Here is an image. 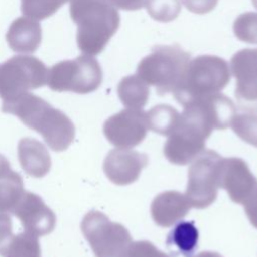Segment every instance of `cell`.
<instances>
[{
	"label": "cell",
	"mask_w": 257,
	"mask_h": 257,
	"mask_svg": "<svg viewBox=\"0 0 257 257\" xmlns=\"http://www.w3.org/2000/svg\"><path fill=\"white\" fill-rule=\"evenodd\" d=\"M80 227L95 257H128L133 240L121 224L110 221L101 212L90 211Z\"/></svg>",
	"instance_id": "5"
},
{
	"label": "cell",
	"mask_w": 257,
	"mask_h": 257,
	"mask_svg": "<svg viewBox=\"0 0 257 257\" xmlns=\"http://www.w3.org/2000/svg\"><path fill=\"white\" fill-rule=\"evenodd\" d=\"M189 52L179 45H158L138 64L137 75L159 95L173 92L189 61Z\"/></svg>",
	"instance_id": "4"
},
{
	"label": "cell",
	"mask_w": 257,
	"mask_h": 257,
	"mask_svg": "<svg viewBox=\"0 0 257 257\" xmlns=\"http://www.w3.org/2000/svg\"><path fill=\"white\" fill-rule=\"evenodd\" d=\"M148 128L162 136H170L180 119L179 111L169 104H157L146 112Z\"/></svg>",
	"instance_id": "21"
},
{
	"label": "cell",
	"mask_w": 257,
	"mask_h": 257,
	"mask_svg": "<svg viewBox=\"0 0 257 257\" xmlns=\"http://www.w3.org/2000/svg\"><path fill=\"white\" fill-rule=\"evenodd\" d=\"M148 163L149 159L146 154L133 149L116 148L106 155L103 162V172L113 184L125 186L139 179Z\"/></svg>",
	"instance_id": "15"
},
{
	"label": "cell",
	"mask_w": 257,
	"mask_h": 257,
	"mask_svg": "<svg viewBox=\"0 0 257 257\" xmlns=\"http://www.w3.org/2000/svg\"><path fill=\"white\" fill-rule=\"evenodd\" d=\"M231 127L242 141L257 148V112L236 114Z\"/></svg>",
	"instance_id": "26"
},
{
	"label": "cell",
	"mask_w": 257,
	"mask_h": 257,
	"mask_svg": "<svg viewBox=\"0 0 257 257\" xmlns=\"http://www.w3.org/2000/svg\"><path fill=\"white\" fill-rule=\"evenodd\" d=\"M117 95L126 108L142 109L149 100L150 86L137 74L127 75L117 84Z\"/></svg>",
	"instance_id": "20"
},
{
	"label": "cell",
	"mask_w": 257,
	"mask_h": 257,
	"mask_svg": "<svg viewBox=\"0 0 257 257\" xmlns=\"http://www.w3.org/2000/svg\"><path fill=\"white\" fill-rule=\"evenodd\" d=\"M219 186L228 193L234 203L244 204L257 190V179L241 158H222Z\"/></svg>",
	"instance_id": "13"
},
{
	"label": "cell",
	"mask_w": 257,
	"mask_h": 257,
	"mask_svg": "<svg viewBox=\"0 0 257 257\" xmlns=\"http://www.w3.org/2000/svg\"><path fill=\"white\" fill-rule=\"evenodd\" d=\"M70 0H21V11L29 18L41 20L54 14Z\"/></svg>",
	"instance_id": "25"
},
{
	"label": "cell",
	"mask_w": 257,
	"mask_h": 257,
	"mask_svg": "<svg viewBox=\"0 0 257 257\" xmlns=\"http://www.w3.org/2000/svg\"><path fill=\"white\" fill-rule=\"evenodd\" d=\"M245 213L250 223L257 229V190L243 204Z\"/></svg>",
	"instance_id": "31"
},
{
	"label": "cell",
	"mask_w": 257,
	"mask_h": 257,
	"mask_svg": "<svg viewBox=\"0 0 257 257\" xmlns=\"http://www.w3.org/2000/svg\"><path fill=\"white\" fill-rule=\"evenodd\" d=\"M48 70L38 58L17 55L0 64V97L3 101L44 86Z\"/></svg>",
	"instance_id": "7"
},
{
	"label": "cell",
	"mask_w": 257,
	"mask_h": 257,
	"mask_svg": "<svg viewBox=\"0 0 257 257\" xmlns=\"http://www.w3.org/2000/svg\"><path fill=\"white\" fill-rule=\"evenodd\" d=\"M12 170L10 168V164L8 160L3 155H0V178L7 175Z\"/></svg>",
	"instance_id": "33"
},
{
	"label": "cell",
	"mask_w": 257,
	"mask_h": 257,
	"mask_svg": "<svg viewBox=\"0 0 257 257\" xmlns=\"http://www.w3.org/2000/svg\"><path fill=\"white\" fill-rule=\"evenodd\" d=\"M195 257H222L219 253L217 252H212V251H205V252H201L198 255H196Z\"/></svg>",
	"instance_id": "34"
},
{
	"label": "cell",
	"mask_w": 257,
	"mask_h": 257,
	"mask_svg": "<svg viewBox=\"0 0 257 257\" xmlns=\"http://www.w3.org/2000/svg\"><path fill=\"white\" fill-rule=\"evenodd\" d=\"M1 257H41L38 237L27 232L13 235L0 248Z\"/></svg>",
	"instance_id": "22"
},
{
	"label": "cell",
	"mask_w": 257,
	"mask_h": 257,
	"mask_svg": "<svg viewBox=\"0 0 257 257\" xmlns=\"http://www.w3.org/2000/svg\"><path fill=\"white\" fill-rule=\"evenodd\" d=\"M191 208L185 194L178 191H166L153 200L151 215L158 226L166 228L182 220Z\"/></svg>",
	"instance_id": "16"
},
{
	"label": "cell",
	"mask_w": 257,
	"mask_h": 257,
	"mask_svg": "<svg viewBox=\"0 0 257 257\" xmlns=\"http://www.w3.org/2000/svg\"><path fill=\"white\" fill-rule=\"evenodd\" d=\"M128 257H171L159 250L152 242L137 241L133 242L128 251Z\"/></svg>",
	"instance_id": "28"
},
{
	"label": "cell",
	"mask_w": 257,
	"mask_h": 257,
	"mask_svg": "<svg viewBox=\"0 0 257 257\" xmlns=\"http://www.w3.org/2000/svg\"><path fill=\"white\" fill-rule=\"evenodd\" d=\"M148 123L143 109L125 108L109 116L103 124V134L116 148L132 149L147 136Z\"/></svg>",
	"instance_id": "11"
},
{
	"label": "cell",
	"mask_w": 257,
	"mask_h": 257,
	"mask_svg": "<svg viewBox=\"0 0 257 257\" xmlns=\"http://www.w3.org/2000/svg\"><path fill=\"white\" fill-rule=\"evenodd\" d=\"M252 4H253V6L257 9V0H252Z\"/></svg>",
	"instance_id": "35"
},
{
	"label": "cell",
	"mask_w": 257,
	"mask_h": 257,
	"mask_svg": "<svg viewBox=\"0 0 257 257\" xmlns=\"http://www.w3.org/2000/svg\"><path fill=\"white\" fill-rule=\"evenodd\" d=\"M230 80V65L225 59L211 54L199 55L189 61L173 94L184 106L221 92Z\"/></svg>",
	"instance_id": "3"
},
{
	"label": "cell",
	"mask_w": 257,
	"mask_h": 257,
	"mask_svg": "<svg viewBox=\"0 0 257 257\" xmlns=\"http://www.w3.org/2000/svg\"><path fill=\"white\" fill-rule=\"evenodd\" d=\"M218 1L219 0H182V3L190 12L203 15L214 10Z\"/></svg>",
	"instance_id": "29"
},
{
	"label": "cell",
	"mask_w": 257,
	"mask_h": 257,
	"mask_svg": "<svg viewBox=\"0 0 257 257\" xmlns=\"http://www.w3.org/2000/svg\"><path fill=\"white\" fill-rule=\"evenodd\" d=\"M236 106L231 98L219 92L184 105L180 117L210 137L214 130L231 126Z\"/></svg>",
	"instance_id": "9"
},
{
	"label": "cell",
	"mask_w": 257,
	"mask_h": 257,
	"mask_svg": "<svg viewBox=\"0 0 257 257\" xmlns=\"http://www.w3.org/2000/svg\"><path fill=\"white\" fill-rule=\"evenodd\" d=\"M25 192L21 176L11 171L0 178V211L12 213Z\"/></svg>",
	"instance_id": "23"
},
{
	"label": "cell",
	"mask_w": 257,
	"mask_h": 257,
	"mask_svg": "<svg viewBox=\"0 0 257 257\" xmlns=\"http://www.w3.org/2000/svg\"><path fill=\"white\" fill-rule=\"evenodd\" d=\"M102 81L98 61L90 55L54 64L48 70L47 84L54 91H72L85 94L96 90Z\"/></svg>",
	"instance_id": "6"
},
{
	"label": "cell",
	"mask_w": 257,
	"mask_h": 257,
	"mask_svg": "<svg viewBox=\"0 0 257 257\" xmlns=\"http://www.w3.org/2000/svg\"><path fill=\"white\" fill-rule=\"evenodd\" d=\"M2 111L16 115L26 126L40 134L53 151L66 150L74 139L75 127L70 118L33 93L26 92L3 101Z\"/></svg>",
	"instance_id": "1"
},
{
	"label": "cell",
	"mask_w": 257,
	"mask_h": 257,
	"mask_svg": "<svg viewBox=\"0 0 257 257\" xmlns=\"http://www.w3.org/2000/svg\"><path fill=\"white\" fill-rule=\"evenodd\" d=\"M12 236L11 218L6 212L0 211V248L3 247Z\"/></svg>",
	"instance_id": "30"
},
{
	"label": "cell",
	"mask_w": 257,
	"mask_h": 257,
	"mask_svg": "<svg viewBox=\"0 0 257 257\" xmlns=\"http://www.w3.org/2000/svg\"><path fill=\"white\" fill-rule=\"evenodd\" d=\"M199 231L194 221H181L168 235L167 246L183 257H192L198 248Z\"/></svg>",
	"instance_id": "19"
},
{
	"label": "cell",
	"mask_w": 257,
	"mask_h": 257,
	"mask_svg": "<svg viewBox=\"0 0 257 257\" xmlns=\"http://www.w3.org/2000/svg\"><path fill=\"white\" fill-rule=\"evenodd\" d=\"M71 19L77 25L76 41L80 51L100 53L119 26V13L109 0H70Z\"/></svg>",
	"instance_id": "2"
},
{
	"label": "cell",
	"mask_w": 257,
	"mask_h": 257,
	"mask_svg": "<svg viewBox=\"0 0 257 257\" xmlns=\"http://www.w3.org/2000/svg\"><path fill=\"white\" fill-rule=\"evenodd\" d=\"M229 65L236 78L235 96L239 107L246 112H257V48L237 51Z\"/></svg>",
	"instance_id": "10"
},
{
	"label": "cell",
	"mask_w": 257,
	"mask_h": 257,
	"mask_svg": "<svg viewBox=\"0 0 257 257\" xmlns=\"http://www.w3.org/2000/svg\"><path fill=\"white\" fill-rule=\"evenodd\" d=\"M110 3L118 9L127 10V11H136L143 6H145L146 0H109Z\"/></svg>",
	"instance_id": "32"
},
{
	"label": "cell",
	"mask_w": 257,
	"mask_h": 257,
	"mask_svg": "<svg viewBox=\"0 0 257 257\" xmlns=\"http://www.w3.org/2000/svg\"><path fill=\"white\" fill-rule=\"evenodd\" d=\"M21 222L25 232L36 237L51 233L55 227L56 217L36 194L25 191L12 213Z\"/></svg>",
	"instance_id": "14"
},
{
	"label": "cell",
	"mask_w": 257,
	"mask_h": 257,
	"mask_svg": "<svg viewBox=\"0 0 257 257\" xmlns=\"http://www.w3.org/2000/svg\"><path fill=\"white\" fill-rule=\"evenodd\" d=\"M18 160L24 172L33 178H42L51 167V159L45 146L32 138L20 140L17 148Z\"/></svg>",
	"instance_id": "17"
},
{
	"label": "cell",
	"mask_w": 257,
	"mask_h": 257,
	"mask_svg": "<svg viewBox=\"0 0 257 257\" xmlns=\"http://www.w3.org/2000/svg\"><path fill=\"white\" fill-rule=\"evenodd\" d=\"M148 14L156 21L171 22L181 12V0H146Z\"/></svg>",
	"instance_id": "24"
},
{
	"label": "cell",
	"mask_w": 257,
	"mask_h": 257,
	"mask_svg": "<svg viewBox=\"0 0 257 257\" xmlns=\"http://www.w3.org/2000/svg\"><path fill=\"white\" fill-rule=\"evenodd\" d=\"M221 156L212 150H204L191 164L188 171L186 197L193 208L205 209L217 198Z\"/></svg>",
	"instance_id": "8"
},
{
	"label": "cell",
	"mask_w": 257,
	"mask_h": 257,
	"mask_svg": "<svg viewBox=\"0 0 257 257\" xmlns=\"http://www.w3.org/2000/svg\"><path fill=\"white\" fill-rule=\"evenodd\" d=\"M233 32L240 41L257 44V13L245 12L237 16L233 23Z\"/></svg>",
	"instance_id": "27"
},
{
	"label": "cell",
	"mask_w": 257,
	"mask_h": 257,
	"mask_svg": "<svg viewBox=\"0 0 257 257\" xmlns=\"http://www.w3.org/2000/svg\"><path fill=\"white\" fill-rule=\"evenodd\" d=\"M207 139L200 130L180 118L176 130L164 146V155L171 163L185 166L205 150Z\"/></svg>",
	"instance_id": "12"
},
{
	"label": "cell",
	"mask_w": 257,
	"mask_h": 257,
	"mask_svg": "<svg viewBox=\"0 0 257 257\" xmlns=\"http://www.w3.org/2000/svg\"><path fill=\"white\" fill-rule=\"evenodd\" d=\"M6 38L13 51L31 53L40 44L41 27L35 19L20 17L12 22Z\"/></svg>",
	"instance_id": "18"
}]
</instances>
